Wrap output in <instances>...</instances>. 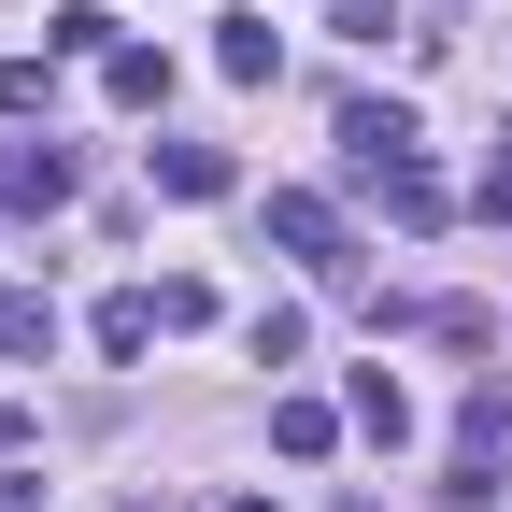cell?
I'll return each instance as SVG.
<instances>
[{
  "label": "cell",
  "mask_w": 512,
  "mask_h": 512,
  "mask_svg": "<svg viewBox=\"0 0 512 512\" xmlns=\"http://www.w3.org/2000/svg\"><path fill=\"white\" fill-rule=\"evenodd\" d=\"M57 342V299L43 285H0V356H43Z\"/></svg>",
  "instance_id": "cell-11"
},
{
  "label": "cell",
  "mask_w": 512,
  "mask_h": 512,
  "mask_svg": "<svg viewBox=\"0 0 512 512\" xmlns=\"http://www.w3.org/2000/svg\"><path fill=\"white\" fill-rule=\"evenodd\" d=\"M370 200L399 214V228H441V214H456V200H441V171H427V157H384V171H370Z\"/></svg>",
  "instance_id": "cell-6"
},
{
  "label": "cell",
  "mask_w": 512,
  "mask_h": 512,
  "mask_svg": "<svg viewBox=\"0 0 512 512\" xmlns=\"http://www.w3.org/2000/svg\"><path fill=\"white\" fill-rule=\"evenodd\" d=\"M0 512H43V484H29V470H15V456H0Z\"/></svg>",
  "instance_id": "cell-15"
},
{
  "label": "cell",
  "mask_w": 512,
  "mask_h": 512,
  "mask_svg": "<svg viewBox=\"0 0 512 512\" xmlns=\"http://www.w3.org/2000/svg\"><path fill=\"white\" fill-rule=\"evenodd\" d=\"M413 143H427V128H413V100H356V114H342V171H356V185H370L384 157H413Z\"/></svg>",
  "instance_id": "cell-1"
},
{
  "label": "cell",
  "mask_w": 512,
  "mask_h": 512,
  "mask_svg": "<svg viewBox=\"0 0 512 512\" xmlns=\"http://www.w3.org/2000/svg\"><path fill=\"white\" fill-rule=\"evenodd\" d=\"M214 72H228V86H271V72H285L271 15H228V29H214Z\"/></svg>",
  "instance_id": "cell-7"
},
{
  "label": "cell",
  "mask_w": 512,
  "mask_h": 512,
  "mask_svg": "<svg viewBox=\"0 0 512 512\" xmlns=\"http://www.w3.org/2000/svg\"><path fill=\"white\" fill-rule=\"evenodd\" d=\"M484 214H498V228H512V157H498V171H484Z\"/></svg>",
  "instance_id": "cell-16"
},
{
  "label": "cell",
  "mask_w": 512,
  "mask_h": 512,
  "mask_svg": "<svg viewBox=\"0 0 512 512\" xmlns=\"http://www.w3.org/2000/svg\"><path fill=\"white\" fill-rule=\"evenodd\" d=\"M157 185H171V200H228V143H157Z\"/></svg>",
  "instance_id": "cell-9"
},
{
  "label": "cell",
  "mask_w": 512,
  "mask_h": 512,
  "mask_svg": "<svg viewBox=\"0 0 512 512\" xmlns=\"http://www.w3.org/2000/svg\"><path fill=\"white\" fill-rule=\"evenodd\" d=\"M356 413H328V399H271V441H285V456L313 470V456H328V441H342Z\"/></svg>",
  "instance_id": "cell-10"
},
{
  "label": "cell",
  "mask_w": 512,
  "mask_h": 512,
  "mask_svg": "<svg viewBox=\"0 0 512 512\" xmlns=\"http://www.w3.org/2000/svg\"><path fill=\"white\" fill-rule=\"evenodd\" d=\"M271 242H285V256H313V271H342V214L313 200V185H285V200H271Z\"/></svg>",
  "instance_id": "cell-5"
},
{
  "label": "cell",
  "mask_w": 512,
  "mask_h": 512,
  "mask_svg": "<svg viewBox=\"0 0 512 512\" xmlns=\"http://www.w3.org/2000/svg\"><path fill=\"white\" fill-rule=\"evenodd\" d=\"M86 328H100V356H157V342H171V313H157V285H114Z\"/></svg>",
  "instance_id": "cell-4"
},
{
  "label": "cell",
  "mask_w": 512,
  "mask_h": 512,
  "mask_svg": "<svg viewBox=\"0 0 512 512\" xmlns=\"http://www.w3.org/2000/svg\"><path fill=\"white\" fill-rule=\"evenodd\" d=\"M43 43H57V57H114V15H100V0H72V15H43Z\"/></svg>",
  "instance_id": "cell-12"
},
{
  "label": "cell",
  "mask_w": 512,
  "mask_h": 512,
  "mask_svg": "<svg viewBox=\"0 0 512 512\" xmlns=\"http://www.w3.org/2000/svg\"><path fill=\"white\" fill-rule=\"evenodd\" d=\"M328 29H342V43H384V29H399V0H342Z\"/></svg>",
  "instance_id": "cell-14"
},
{
  "label": "cell",
  "mask_w": 512,
  "mask_h": 512,
  "mask_svg": "<svg viewBox=\"0 0 512 512\" xmlns=\"http://www.w3.org/2000/svg\"><path fill=\"white\" fill-rule=\"evenodd\" d=\"M57 200H72V157H57V143H15V157H0V214H57Z\"/></svg>",
  "instance_id": "cell-3"
},
{
  "label": "cell",
  "mask_w": 512,
  "mask_h": 512,
  "mask_svg": "<svg viewBox=\"0 0 512 512\" xmlns=\"http://www.w3.org/2000/svg\"><path fill=\"white\" fill-rule=\"evenodd\" d=\"M342 413H356V427L384 441V456H399V441H413V384H399V370H384V356H370V370L342 384Z\"/></svg>",
  "instance_id": "cell-2"
},
{
  "label": "cell",
  "mask_w": 512,
  "mask_h": 512,
  "mask_svg": "<svg viewBox=\"0 0 512 512\" xmlns=\"http://www.w3.org/2000/svg\"><path fill=\"white\" fill-rule=\"evenodd\" d=\"M15 441H29V413H15V399H0V456H15Z\"/></svg>",
  "instance_id": "cell-17"
},
{
  "label": "cell",
  "mask_w": 512,
  "mask_h": 512,
  "mask_svg": "<svg viewBox=\"0 0 512 512\" xmlns=\"http://www.w3.org/2000/svg\"><path fill=\"white\" fill-rule=\"evenodd\" d=\"M100 86H114V114H157V100H171V57H157V43H114Z\"/></svg>",
  "instance_id": "cell-8"
},
{
  "label": "cell",
  "mask_w": 512,
  "mask_h": 512,
  "mask_svg": "<svg viewBox=\"0 0 512 512\" xmlns=\"http://www.w3.org/2000/svg\"><path fill=\"white\" fill-rule=\"evenodd\" d=\"M43 86H57L43 57H0V114H43Z\"/></svg>",
  "instance_id": "cell-13"
},
{
  "label": "cell",
  "mask_w": 512,
  "mask_h": 512,
  "mask_svg": "<svg viewBox=\"0 0 512 512\" xmlns=\"http://www.w3.org/2000/svg\"><path fill=\"white\" fill-rule=\"evenodd\" d=\"M214 512H285V498H214Z\"/></svg>",
  "instance_id": "cell-18"
}]
</instances>
